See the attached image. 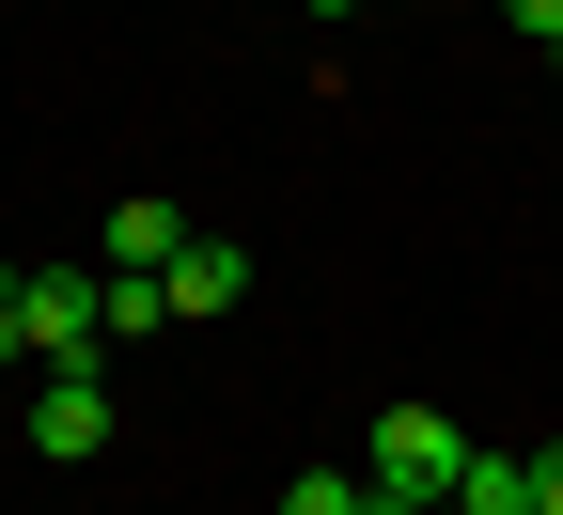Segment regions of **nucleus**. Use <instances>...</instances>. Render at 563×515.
<instances>
[{"mask_svg":"<svg viewBox=\"0 0 563 515\" xmlns=\"http://www.w3.org/2000/svg\"><path fill=\"white\" fill-rule=\"evenodd\" d=\"M361 484H376V500H407V515H439V500L470 484V437H454L439 406H376V437H361Z\"/></svg>","mask_w":563,"mask_h":515,"instance_id":"1","label":"nucleus"},{"mask_svg":"<svg viewBox=\"0 0 563 515\" xmlns=\"http://www.w3.org/2000/svg\"><path fill=\"white\" fill-rule=\"evenodd\" d=\"M32 454H47V469H95V454H110V391H95V359H63V376L32 391Z\"/></svg>","mask_w":563,"mask_h":515,"instance_id":"2","label":"nucleus"},{"mask_svg":"<svg viewBox=\"0 0 563 515\" xmlns=\"http://www.w3.org/2000/svg\"><path fill=\"white\" fill-rule=\"evenodd\" d=\"M157 281H173V328H220V313L251 298V250H235V235H188Z\"/></svg>","mask_w":563,"mask_h":515,"instance_id":"3","label":"nucleus"},{"mask_svg":"<svg viewBox=\"0 0 563 515\" xmlns=\"http://www.w3.org/2000/svg\"><path fill=\"white\" fill-rule=\"evenodd\" d=\"M188 250V219L157 203V188H141V203H110V266H173Z\"/></svg>","mask_w":563,"mask_h":515,"instance_id":"4","label":"nucleus"},{"mask_svg":"<svg viewBox=\"0 0 563 515\" xmlns=\"http://www.w3.org/2000/svg\"><path fill=\"white\" fill-rule=\"evenodd\" d=\"M454 515H532V454H470V484H454Z\"/></svg>","mask_w":563,"mask_h":515,"instance_id":"5","label":"nucleus"},{"mask_svg":"<svg viewBox=\"0 0 563 515\" xmlns=\"http://www.w3.org/2000/svg\"><path fill=\"white\" fill-rule=\"evenodd\" d=\"M141 328H173V281L157 266H110V344H141Z\"/></svg>","mask_w":563,"mask_h":515,"instance_id":"6","label":"nucleus"},{"mask_svg":"<svg viewBox=\"0 0 563 515\" xmlns=\"http://www.w3.org/2000/svg\"><path fill=\"white\" fill-rule=\"evenodd\" d=\"M501 16H517V32H532V47L563 63V0H501Z\"/></svg>","mask_w":563,"mask_h":515,"instance_id":"7","label":"nucleus"},{"mask_svg":"<svg viewBox=\"0 0 563 515\" xmlns=\"http://www.w3.org/2000/svg\"><path fill=\"white\" fill-rule=\"evenodd\" d=\"M16 298H32V266H0V359H16Z\"/></svg>","mask_w":563,"mask_h":515,"instance_id":"8","label":"nucleus"},{"mask_svg":"<svg viewBox=\"0 0 563 515\" xmlns=\"http://www.w3.org/2000/svg\"><path fill=\"white\" fill-rule=\"evenodd\" d=\"M532 515H563V454H532Z\"/></svg>","mask_w":563,"mask_h":515,"instance_id":"9","label":"nucleus"},{"mask_svg":"<svg viewBox=\"0 0 563 515\" xmlns=\"http://www.w3.org/2000/svg\"><path fill=\"white\" fill-rule=\"evenodd\" d=\"M313 16H361V0H313Z\"/></svg>","mask_w":563,"mask_h":515,"instance_id":"10","label":"nucleus"}]
</instances>
